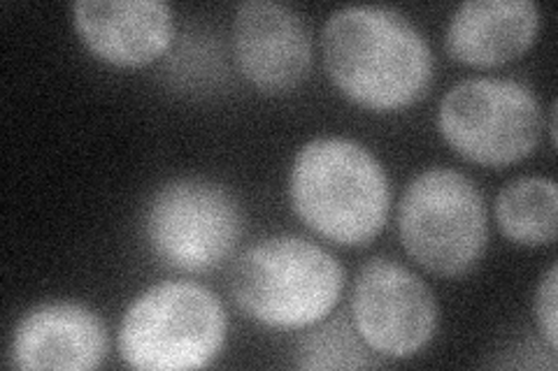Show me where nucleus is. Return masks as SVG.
Wrapping results in <instances>:
<instances>
[{"mask_svg":"<svg viewBox=\"0 0 558 371\" xmlns=\"http://www.w3.org/2000/svg\"><path fill=\"white\" fill-rule=\"evenodd\" d=\"M328 77L368 110H400L433 82V51L405 14L377 5H347L322 30Z\"/></svg>","mask_w":558,"mask_h":371,"instance_id":"f257e3e1","label":"nucleus"},{"mask_svg":"<svg viewBox=\"0 0 558 371\" xmlns=\"http://www.w3.org/2000/svg\"><path fill=\"white\" fill-rule=\"evenodd\" d=\"M289 196L303 223L340 246L373 242L391 205L381 163L347 137H317L295 153Z\"/></svg>","mask_w":558,"mask_h":371,"instance_id":"f03ea898","label":"nucleus"},{"mask_svg":"<svg viewBox=\"0 0 558 371\" xmlns=\"http://www.w3.org/2000/svg\"><path fill=\"white\" fill-rule=\"evenodd\" d=\"M344 290V268L324 246L279 235L250 246L231 272L238 307L277 330L317 325L336 309Z\"/></svg>","mask_w":558,"mask_h":371,"instance_id":"7ed1b4c3","label":"nucleus"},{"mask_svg":"<svg viewBox=\"0 0 558 371\" xmlns=\"http://www.w3.org/2000/svg\"><path fill=\"white\" fill-rule=\"evenodd\" d=\"M229 318L196 281H161L140 293L121 318L117 348L133 369H203L219 356Z\"/></svg>","mask_w":558,"mask_h":371,"instance_id":"20e7f679","label":"nucleus"},{"mask_svg":"<svg viewBox=\"0 0 558 371\" xmlns=\"http://www.w3.org/2000/svg\"><path fill=\"white\" fill-rule=\"evenodd\" d=\"M398 233L424 270L438 276L468 274L484 256L488 239L477 186L449 168L416 174L398 205Z\"/></svg>","mask_w":558,"mask_h":371,"instance_id":"39448f33","label":"nucleus"},{"mask_svg":"<svg viewBox=\"0 0 558 371\" xmlns=\"http://www.w3.org/2000/svg\"><path fill=\"white\" fill-rule=\"evenodd\" d=\"M438 128L447 145L480 165L502 168L526 158L543 131V112L526 84L470 77L440 102Z\"/></svg>","mask_w":558,"mask_h":371,"instance_id":"423d86ee","label":"nucleus"},{"mask_svg":"<svg viewBox=\"0 0 558 371\" xmlns=\"http://www.w3.org/2000/svg\"><path fill=\"white\" fill-rule=\"evenodd\" d=\"M145 235L156 258L180 272L215 270L242 235L233 193L207 180H174L154 193Z\"/></svg>","mask_w":558,"mask_h":371,"instance_id":"0eeeda50","label":"nucleus"},{"mask_svg":"<svg viewBox=\"0 0 558 371\" xmlns=\"http://www.w3.org/2000/svg\"><path fill=\"white\" fill-rule=\"evenodd\" d=\"M354 327L381 358H412L438 327V305L430 288L389 258L365 262L352 293Z\"/></svg>","mask_w":558,"mask_h":371,"instance_id":"6e6552de","label":"nucleus"},{"mask_svg":"<svg viewBox=\"0 0 558 371\" xmlns=\"http://www.w3.org/2000/svg\"><path fill=\"white\" fill-rule=\"evenodd\" d=\"M233 51L240 73L266 94L299 86L312 63L303 16L284 3L250 0L233 16Z\"/></svg>","mask_w":558,"mask_h":371,"instance_id":"1a4fd4ad","label":"nucleus"},{"mask_svg":"<svg viewBox=\"0 0 558 371\" xmlns=\"http://www.w3.org/2000/svg\"><path fill=\"white\" fill-rule=\"evenodd\" d=\"M108 356L100 316L77 302H45L14 325L8 360L14 369H98Z\"/></svg>","mask_w":558,"mask_h":371,"instance_id":"9d476101","label":"nucleus"},{"mask_svg":"<svg viewBox=\"0 0 558 371\" xmlns=\"http://www.w3.org/2000/svg\"><path fill=\"white\" fill-rule=\"evenodd\" d=\"M73 22L82 42L112 65L159 59L174 38V14L161 0H80Z\"/></svg>","mask_w":558,"mask_h":371,"instance_id":"9b49d317","label":"nucleus"},{"mask_svg":"<svg viewBox=\"0 0 558 371\" xmlns=\"http://www.w3.org/2000/svg\"><path fill=\"white\" fill-rule=\"evenodd\" d=\"M539 28V10L531 0H468L451 14L445 45L468 65H500L526 51Z\"/></svg>","mask_w":558,"mask_h":371,"instance_id":"f8f14e48","label":"nucleus"},{"mask_svg":"<svg viewBox=\"0 0 558 371\" xmlns=\"http://www.w3.org/2000/svg\"><path fill=\"white\" fill-rule=\"evenodd\" d=\"M558 190L549 176H521L496 198L500 233L519 246H547L556 239Z\"/></svg>","mask_w":558,"mask_h":371,"instance_id":"ddd939ff","label":"nucleus"},{"mask_svg":"<svg viewBox=\"0 0 558 371\" xmlns=\"http://www.w3.org/2000/svg\"><path fill=\"white\" fill-rule=\"evenodd\" d=\"M295 364L303 369H365L377 367L373 348L361 339L344 318L314 330L295 350Z\"/></svg>","mask_w":558,"mask_h":371,"instance_id":"4468645a","label":"nucleus"},{"mask_svg":"<svg viewBox=\"0 0 558 371\" xmlns=\"http://www.w3.org/2000/svg\"><path fill=\"white\" fill-rule=\"evenodd\" d=\"M558 295V270L556 264L547 270V274L539 279L537 290H535V302H533V313H535V323L539 327V334L547 342L549 350L554 353L558 346V337H556V297Z\"/></svg>","mask_w":558,"mask_h":371,"instance_id":"2eb2a0df","label":"nucleus"}]
</instances>
